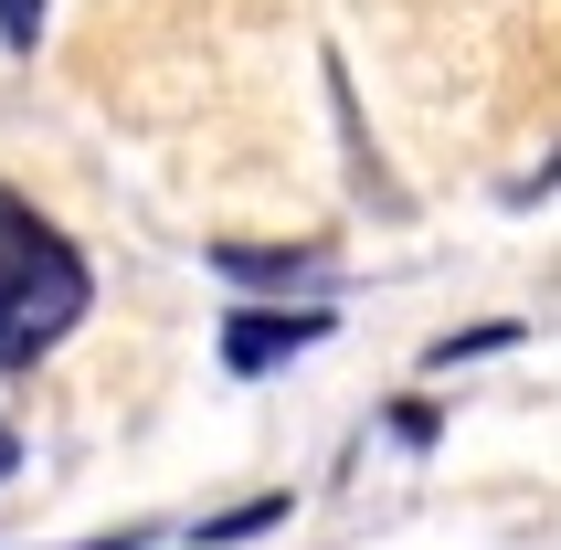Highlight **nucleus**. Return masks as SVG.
<instances>
[{
  "mask_svg": "<svg viewBox=\"0 0 561 550\" xmlns=\"http://www.w3.org/2000/svg\"><path fill=\"white\" fill-rule=\"evenodd\" d=\"M318 339H329V307H233V318H222V370H233V381H265V370L276 360H297V350H318Z\"/></svg>",
  "mask_w": 561,
  "mask_h": 550,
  "instance_id": "obj_2",
  "label": "nucleus"
},
{
  "mask_svg": "<svg viewBox=\"0 0 561 550\" xmlns=\"http://www.w3.org/2000/svg\"><path fill=\"white\" fill-rule=\"evenodd\" d=\"M32 32H43V0H0V43H22V54H32Z\"/></svg>",
  "mask_w": 561,
  "mask_h": 550,
  "instance_id": "obj_6",
  "label": "nucleus"
},
{
  "mask_svg": "<svg viewBox=\"0 0 561 550\" xmlns=\"http://www.w3.org/2000/svg\"><path fill=\"white\" fill-rule=\"evenodd\" d=\"M159 529H95V540H64V550H149Z\"/></svg>",
  "mask_w": 561,
  "mask_h": 550,
  "instance_id": "obj_7",
  "label": "nucleus"
},
{
  "mask_svg": "<svg viewBox=\"0 0 561 550\" xmlns=\"http://www.w3.org/2000/svg\"><path fill=\"white\" fill-rule=\"evenodd\" d=\"M213 275L222 286H244V297H318V286H329V254L318 244H297V254H265V244H213Z\"/></svg>",
  "mask_w": 561,
  "mask_h": 550,
  "instance_id": "obj_3",
  "label": "nucleus"
},
{
  "mask_svg": "<svg viewBox=\"0 0 561 550\" xmlns=\"http://www.w3.org/2000/svg\"><path fill=\"white\" fill-rule=\"evenodd\" d=\"M11 466H22V434H11V424H0V477H11Z\"/></svg>",
  "mask_w": 561,
  "mask_h": 550,
  "instance_id": "obj_8",
  "label": "nucleus"
},
{
  "mask_svg": "<svg viewBox=\"0 0 561 550\" xmlns=\"http://www.w3.org/2000/svg\"><path fill=\"white\" fill-rule=\"evenodd\" d=\"M276 519H297L286 497H244V508H222V519H191L181 540H191V550H233V540H265Z\"/></svg>",
  "mask_w": 561,
  "mask_h": 550,
  "instance_id": "obj_4",
  "label": "nucleus"
},
{
  "mask_svg": "<svg viewBox=\"0 0 561 550\" xmlns=\"http://www.w3.org/2000/svg\"><path fill=\"white\" fill-rule=\"evenodd\" d=\"M85 307H95L85 254L64 244L22 191H0V370H32Z\"/></svg>",
  "mask_w": 561,
  "mask_h": 550,
  "instance_id": "obj_1",
  "label": "nucleus"
},
{
  "mask_svg": "<svg viewBox=\"0 0 561 550\" xmlns=\"http://www.w3.org/2000/svg\"><path fill=\"white\" fill-rule=\"evenodd\" d=\"M519 329H467V339H435L424 350V370H456V360H488V350H508Z\"/></svg>",
  "mask_w": 561,
  "mask_h": 550,
  "instance_id": "obj_5",
  "label": "nucleus"
}]
</instances>
